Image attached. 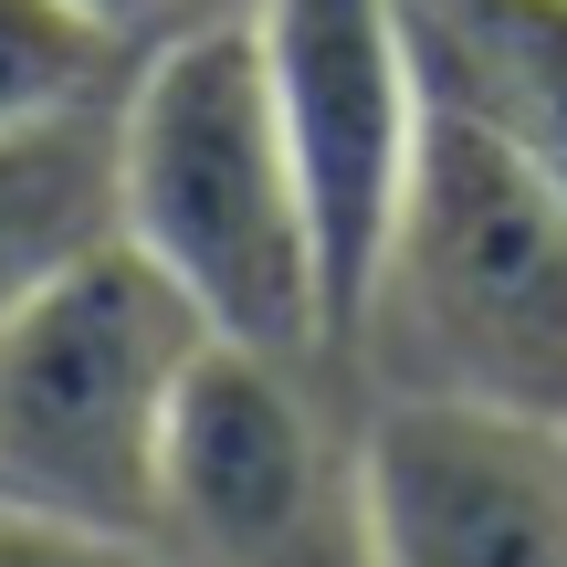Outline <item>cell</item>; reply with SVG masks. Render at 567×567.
<instances>
[{
	"label": "cell",
	"instance_id": "cell-8",
	"mask_svg": "<svg viewBox=\"0 0 567 567\" xmlns=\"http://www.w3.org/2000/svg\"><path fill=\"white\" fill-rule=\"evenodd\" d=\"M147 42L95 21L84 0H0V137L21 126H63L126 95Z\"/></svg>",
	"mask_w": 567,
	"mask_h": 567
},
{
	"label": "cell",
	"instance_id": "cell-4",
	"mask_svg": "<svg viewBox=\"0 0 567 567\" xmlns=\"http://www.w3.org/2000/svg\"><path fill=\"white\" fill-rule=\"evenodd\" d=\"M252 42H264L274 116L295 147L305 210H316L326 326L347 347V316L368 295V264L389 243V210L410 189V147L431 116L421 21L410 0H252Z\"/></svg>",
	"mask_w": 567,
	"mask_h": 567
},
{
	"label": "cell",
	"instance_id": "cell-10",
	"mask_svg": "<svg viewBox=\"0 0 567 567\" xmlns=\"http://www.w3.org/2000/svg\"><path fill=\"white\" fill-rule=\"evenodd\" d=\"M95 21H116L126 42H158V32H179V0H84Z\"/></svg>",
	"mask_w": 567,
	"mask_h": 567
},
{
	"label": "cell",
	"instance_id": "cell-5",
	"mask_svg": "<svg viewBox=\"0 0 567 567\" xmlns=\"http://www.w3.org/2000/svg\"><path fill=\"white\" fill-rule=\"evenodd\" d=\"M347 515L358 567H567V431L452 400H368Z\"/></svg>",
	"mask_w": 567,
	"mask_h": 567
},
{
	"label": "cell",
	"instance_id": "cell-6",
	"mask_svg": "<svg viewBox=\"0 0 567 567\" xmlns=\"http://www.w3.org/2000/svg\"><path fill=\"white\" fill-rule=\"evenodd\" d=\"M326 431L305 400V368L264 347L210 337L168 421L158 536L189 567H284L326 515Z\"/></svg>",
	"mask_w": 567,
	"mask_h": 567
},
{
	"label": "cell",
	"instance_id": "cell-1",
	"mask_svg": "<svg viewBox=\"0 0 567 567\" xmlns=\"http://www.w3.org/2000/svg\"><path fill=\"white\" fill-rule=\"evenodd\" d=\"M337 358L379 400L567 431V189L463 95H431Z\"/></svg>",
	"mask_w": 567,
	"mask_h": 567
},
{
	"label": "cell",
	"instance_id": "cell-9",
	"mask_svg": "<svg viewBox=\"0 0 567 567\" xmlns=\"http://www.w3.org/2000/svg\"><path fill=\"white\" fill-rule=\"evenodd\" d=\"M0 567H189L147 536H95V526H63V515L32 505H0Z\"/></svg>",
	"mask_w": 567,
	"mask_h": 567
},
{
	"label": "cell",
	"instance_id": "cell-7",
	"mask_svg": "<svg viewBox=\"0 0 567 567\" xmlns=\"http://www.w3.org/2000/svg\"><path fill=\"white\" fill-rule=\"evenodd\" d=\"M116 231V105L0 137V326Z\"/></svg>",
	"mask_w": 567,
	"mask_h": 567
},
{
	"label": "cell",
	"instance_id": "cell-3",
	"mask_svg": "<svg viewBox=\"0 0 567 567\" xmlns=\"http://www.w3.org/2000/svg\"><path fill=\"white\" fill-rule=\"evenodd\" d=\"M200 358L210 316L126 231L74 252L0 326V505L168 547L158 536L168 421H179V389Z\"/></svg>",
	"mask_w": 567,
	"mask_h": 567
},
{
	"label": "cell",
	"instance_id": "cell-2",
	"mask_svg": "<svg viewBox=\"0 0 567 567\" xmlns=\"http://www.w3.org/2000/svg\"><path fill=\"white\" fill-rule=\"evenodd\" d=\"M116 231L210 316V337L295 368L337 358L316 210L274 116L252 11L179 21L137 53L116 95Z\"/></svg>",
	"mask_w": 567,
	"mask_h": 567
}]
</instances>
